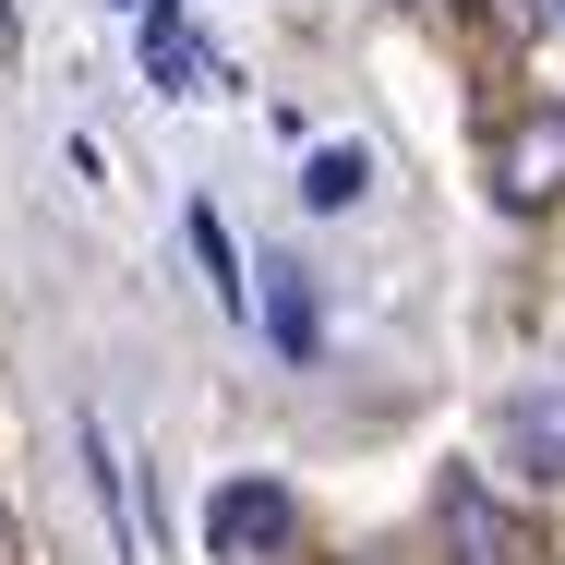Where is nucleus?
<instances>
[{
    "label": "nucleus",
    "instance_id": "6e6552de",
    "mask_svg": "<svg viewBox=\"0 0 565 565\" xmlns=\"http://www.w3.org/2000/svg\"><path fill=\"white\" fill-rule=\"evenodd\" d=\"M361 193H373V157H361V145H313V157H301V205H313V217H349Z\"/></svg>",
    "mask_w": 565,
    "mask_h": 565
},
{
    "label": "nucleus",
    "instance_id": "9b49d317",
    "mask_svg": "<svg viewBox=\"0 0 565 565\" xmlns=\"http://www.w3.org/2000/svg\"><path fill=\"white\" fill-rule=\"evenodd\" d=\"M554 12H565V0H554Z\"/></svg>",
    "mask_w": 565,
    "mask_h": 565
},
{
    "label": "nucleus",
    "instance_id": "9d476101",
    "mask_svg": "<svg viewBox=\"0 0 565 565\" xmlns=\"http://www.w3.org/2000/svg\"><path fill=\"white\" fill-rule=\"evenodd\" d=\"M120 12H132V0H120Z\"/></svg>",
    "mask_w": 565,
    "mask_h": 565
},
{
    "label": "nucleus",
    "instance_id": "f03ea898",
    "mask_svg": "<svg viewBox=\"0 0 565 565\" xmlns=\"http://www.w3.org/2000/svg\"><path fill=\"white\" fill-rule=\"evenodd\" d=\"M493 205H505V217L565 205V109H518L493 132Z\"/></svg>",
    "mask_w": 565,
    "mask_h": 565
},
{
    "label": "nucleus",
    "instance_id": "f257e3e1",
    "mask_svg": "<svg viewBox=\"0 0 565 565\" xmlns=\"http://www.w3.org/2000/svg\"><path fill=\"white\" fill-rule=\"evenodd\" d=\"M205 542H217V565H277L289 542H301V493L289 481H217L205 493Z\"/></svg>",
    "mask_w": 565,
    "mask_h": 565
},
{
    "label": "nucleus",
    "instance_id": "0eeeda50",
    "mask_svg": "<svg viewBox=\"0 0 565 565\" xmlns=\"http://www.w3.org/2000/svg\"><path fill=\"white\" fill-rule=\"evenodd\" d=\"M181 241H193V265H205L217 313H241V326H253V265H241V241H228V217H217V205H193V217H181Z\"/></svg>",
    "mask_w": 565,
    "mask_h": 565
},
{
    "label": "nucleus",
    "instance_id": "1a4fd4ad",
    "mask_svg": "<svg viewBox=\"0 0 565 565\" xmlns=\"http://www.w3.org/2000/svg\"><path fill=\"white\" fill-rule=\"evenodd\" d=\"M12 554H24V542H12V493H0V565H12Z\"/></svg>",
    "mask_w": 565,
    "mask_h": 565
},
{
    "label": "nucleus",
    "instance_id": "423d86ee",
    "mask_svg": "<svg viewBox=\"0 0 565 565\" xmlns=\"http://www.w3.org/2000/svg\"><path fill=\"white\" fill-rule=\"evenodd\" d=\"M493 434H505V457H518L530 481H565V385H518Z\"/></svg>",
    "mask_w": 565,
    "mask_h": 565
},
{
    "label": "nucleus",
    "instance_id": "20e7f679",
    "mask_svg": "<svg viewBox=\"0 0 565 565\" xmlns=\"http://www.w3.org/2000/svg\"><path fill=\"white\" fill-rule=\"evenodd\" d=\"M253 313H265V349H277V361H313V349H326L313 265H289V253H265V265H253Z\"/></svg>",
    "mask_w": 565,
    "mask_h": 565
},
{
    "label": "nucleus",
    "instance_id": "39448f33",
    "mask_svg": "<svg viewBox=\"0 0 565 565\" xmlns=\"http://www.w3.org/2000/svg\"><path fill=\"white\" fill-rule=\"evenodd\" d=\"M434 518H446L457 565H530V530H518V518H505V505H493V493H481L469 469L446 481V505H434Z\"/></svg>",
    "mask_w": 565,
    "mask_h": 565
},
{
    "label": "nucleus",
    "instance_id": "7ed1b4c3",
    "mask_svg": "<svg viewBox=\"0 0 565 565\" xmlns=\"http://www.w3.org/2000/svg\"><path fill=\"white\" fill-rule=\"evenodd\" d=\"M73 457H85V493H97V518H109V565H145V481H132V457L97 409H73Z\"/></svg>",
    "mask_w": 565,
    "mask_h": 565
}]
</instances>
